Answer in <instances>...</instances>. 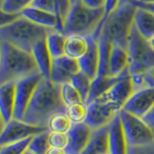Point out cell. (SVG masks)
<instances>
[{
  "instance_id": "46",
  "label": "cell",
  "mask_w": 154,
  "mask_h": 154,
  "mask_svg": "<svg viewBox=\"0 0 154 154\" xmlns=\"http://www.w3.org/2000/svg\"><path fill=\"white\" fill-rule=\"evenodd\" d=\"M0 43H1V38H0Z\"/></svg>"
},
{
  "instance_id": "29",
  "label": "cell",
  "mask_w": 154,
  "mask_h": 154,
  "mask_svg": "<svg viewBox=\"0 0 154 154\" xmlns=\"http://www.w3.org/2000/svg\"><path fill=\"white\" fill-rule=\"evenodd\" d=\"M61 96L63 102L66 107L75 103L83 102L79 91L74 88V86L70 82L61 85Z\"/></svg>"
},
{
  "instance_id": "17",
  "label": "cell",
  "mask_w": 154,
  "mask_h": 154,
  "mask_svg": "<svg viewBox=\"0 0 154 154\" xmlns=\"http://www.w3.org/2000/svg\"><path fill=\"white\" fill-rule=\"evenodd\" d=\"M128 73L130 72L127 48L119 45H112L109 59L108 76L117 78Z\"/></svg>"
},
{
  "instance_id": "11",
  "label": "cell",
  "mask_w": 154,
  "mask_h": 154,
  "mask_svg": "<svg viewBox=\"0 0 154 154\" xmlns=\"http://www.w3.org/2000/svg\"><path fill=\"white\" fill-rule=\"evenodd\" d=\"M154 106V87L135 91L122 110L140 118H144Z\"/></svg>"
},
{
  "instance_id": "8",
  "label": "cell",
  "mask_w": 154,
  "mask_h": 154,
  "mask_svg": "<svg viewBox=\"0 0 154 154\" xmlns=\"http://www.w3.org/2000/svg\"><path fill=\"white\" fill-rule=\"evenodd\" d=\"M88 116L86 123L94 130L106 127L122 111L119 106L111 101L98 96L88 104Z\"/></svg>"
},
{
  "instance_id": "43",
  "label": "cell",
  "mask_w": 154,
  "mask_h": 154,
  "mask_svg": "<svg viewBox=\"0 0 154 154\" xmlns=\"http://www.w3.org/2000/svg\"><path fill=\"white\" fill-rule=\"evenodd\" d=\"M149 42H150V45H151V46L154 48V37L151 38V40H149Z\"/></svg>"
},
{
  "instance_id": "41",
  "label": "cell",
  "mask_w": 154,
  "mask_h": 154,
  "mask_svg": "<svg viewBox=\"0 0 154 154\" xmlns=\"http://www.w3.org/2000/svg\"><path fill=\"white\" fill-rule=\"evenodd\" d=\"M4 126H5V122H4V120L1 117V115H0V135H1L2 131H3V129H4Z\"/></svg>"
},
{
  "instance_id": "14",
  "label": "cell",
  "mask_w": 154,
  "mask_h": 154,
  "mask_svg": "<svg viewBox=\"0 0 154 154\" xmlns=\"http://www.w3.org/2000/svg\"><path fill=\"white\" fill-rule=\"evenodd\" d=\"M133 93L134 87L132 84L131 76L130 74H126L120 77L108 91H106L104 94L99 96H102L105 99L115 103L122 110L124 104L126 103V101Z\"/></svg>"
},
{
  "instance_id": "31",
  "label": "cell",
  "mask_w": 154,
  "mask_h": 154,
  "mask_svg": "<svg viewBox=\"0 0 154 154\" xmlns=\"http://www.w3.org/2000/svg\"><path fill=\"white\" fill-rule=\"evenodd\" d=\"M33 0H4L2 9L12 14H20L24 9L30 7Z\"/></svg>"
},
{
  "instance_id": "18",
  "label": "cell",
  "mask_w": 154,
  "mask_h": 154,
  "mask_svg": "<svg viewBox=\"0 0 154 154\" xmlns=\"http://www.w3.org/2000/svg\"><path fill=\"white\" fill-rule=\"evenodd\" d=\"M16 106V82L0 85V115L5 124L14 119Z\"/></svg>"
},
{
  "instance_id": "37",
  "label": "cell",
  "mask_w": 154,
  "mask_h": 154,
  "mask_svg": "<svg viewBox=\"0 0 154 154\" xmlns=\"http://www.w3.org/2000/svg\"><path fill=\"white\" fill-rule=\"evenodd\" d=\"M133 4L136 5L137 7L146 9V10H147V11H149V12H151L154 14V3H144V2L138 1V2L133 3Z\"/></svg>"
},
{
  "instance_id": "28",
  "label": "cell",
  "mask_w": 154,
  "mask_h": 154,
  "mask_svg": "<svg viewBox=\"0 0 154 154\" xmlns=\"http://www.w3.org/2000/svg\"><path fill=\"white\" fill-rule=\"evenodd\" d=\"M66 113L69 117L73 124L85 122L87 116H88V105L85 102L69 105L66 107Z\"/></svg>"
},
{
  "instance_id": "23",
  "label": "cell",
  "mask_w": 154,
  "mask_h": 154,
  "mask_svg": "<svg viewBox=\"0 0 154 154\" xmlns=\"http://www.w3.org/2000/svg\"><path fill=\"white\" fill-rule=\"evenodd\" d=\"M89 41L88 38L81 35L66 36L65 45V55L73 59L79 60L85 55L88 50Z\"/></svg>"
},
{
  "instance_id": "1",
  "label": "cell",
  "mask_w": 154,
  "mask_h": 154,
  "mask_svg": "<svg viewBox=\"0 0 154 154\" xmlns=\"http://www.w3.org/2000/svg\"><path fill=\"white\" fill-rule=\"evenodd\" d=\"M66 106L61 96V85L42 78L38 85L21 120L29 124L47 127L51 117L66 112Z\"/></svg>"
},
{
  "instance_id": "20",
  "label": "cell",
  "mask_w": 154,
  "mask_h": 154,
  "mask_svg": "<svg viewBox=\"0 0 154 154\" xmlns=\"http://www.w3.org/2000/svg\"><path fill=\"white\" fill-rule=\"evenodd\" d=\"M20 14L38 25L59 31V22H58V18L55 13L30 6L24 9Z\"/></svg>"
},
{
  "instance_id": "49",
  "label": "cell",
  "mask_w": 154,
  "mask_h": 154,
  "mask_svg": "<svg viewBox=\"0 0 154 154\" xmlns=\"http://www.w3.org/2000/svg\"><path fill=\"white\" fill-rule=\"evenodd\" d=\"M152 128H153V130H154V126H153V127H152Z\"/></svg>"
},
{
  "instance_id": "39",
  "label": "cell",
  "mask_w": 154,
  "mask_h": 154,
  "mask_svg": "<svg viewBox=\"0 0 154 154\" xmlns=\"http://www.w3.org/2000/svg\"><path fill=\"white\" fill-rule=\"evenodd\" d=\"M45 154H67L66 149L64 148H58V147H52L50 146L48 148V150L46 151Z\"/></svg>"
},
{
  "instance_id": "51",
  "label": "cell",
  "mask_w": 154,
  "mask_h": 154,
  "mask_svg": "<svg viewBox=\"0 0 154 154\" xmlns=\"http://www.w3.org/2000/svg\"><path fill=\"white\" fill-rule=\"evenodd\" d=\"M55 1H57V0H55Z\"/></svg>"
},
{
  "instance_id": "35",
  "label": "cell",
  "mask_w": 154,
  "mask_h": 154,
  "mask_svg": "<svg viewBox=\"0 0 154 154\" xmlns=\"http://www.w3.org/2000/svg\"><path fill=\"white\" fill-rule=\"evenodd\" d=\"M128 154H154V143L144 146L129 147Z\"/></svg>"
},
{
  "instance_id": "10",
  "label": "cell",
  "mask_w": 154,
  "mask_h": 154,
  "mask_svg": "<svg viewBox=\"0 0 154 154\" xmlns=\"http://www.w3.org/2000/svg\"><path fill=\"white\" fill-rule=\"evenodd\" d=\"M47 130V127L29 124L23 120L14 119L5 124L3 131L0 135V146L23 141Z\"/></svg>"
},
{
  "instance_id": "44",
  "label": "cell",
  "mask_w": 154,
  "mask_h": 154,
  "mask_svg": "<svg viewBox=\"0 0 154 154\" xmlns=\"http://www.w3.org/2000/svg\"><path fill=\"white\" fill-rule=\"evenodd\" d=\"M3 2H4V0H0V8L2 7V4H3Z\"/></svg>"
},
{
  "instance_id": "25",
  "label": "cell",
  "mask_w": 154,
  "mask_h": 154,
  "mask_svg": "<svg viewBox=\"0 0 154 154\" xmlns=\"http://www.w3.org/2000/svg\"><path fill=\"white\" fill-rule=\"evenodd\" d=\"M71 119L66 112L57 113L49 119L47 124V128L50 132H61L67 133L72 127Z\"/></svg>"
},
{
  "instance_id": "9",
  "label": "cell",
  "mask_w": 154,
  "mask_h": 154,
  "mask_svg": "<svg viewBox=\"0 0 154 154\" xmlns=\"http://www.w3.org/2000/svg\"><path fill=\"white\" fill-rule=\"evenodd\" d=\"M42 78V75L38 72L16 81V106L14 119H22L33 94Z\"/></svg>"
},
{
  "instance_id": "38",
  "label": "cell",
  "mask_w": 154,
  "mask_h": 154,
  "mask_svg": "<svg viewBox=\"0 0 154 154\" xmlns=\"http://www.w3.org/2000/svg\"><path fill=\"white\" fill-rule=\"evenodd\" d=\"M143 119L146 120V122L150 125L151 127L154 126V106L152 107V109L149 111L146 116H144Z\"/></svg>"
},
{
  "instance_id": "45",
  "label": "cell",
  "mask_w": 154,
  "mask_h": 154,
  "mask_svg": "<svg viewBox=\"0 0 154 154\" xmlns=\"http://www.w3.org/2000/svg\"><path fill=\"white\" fill-rule=\"evenodd\" d=\"M76 1H77V0H70V2H71V5H72V4H74V3H75Z\"/></svg>"
},
{
  "instance_id": "4",
  "label": "cell",
  "mask_w": 154,
  "mask_h": 154,
  "mask_svg": "<svg viewBox=\"0 0 154 154\" xmlns=\"http://www.w3.org/2000/svg\"><path fill=\"white\" fill-rule=\"evenodd\" d=\"M105 18V9H91L81 0L71 5L63 22V34L66 36L94 35Z\"/></svg>"
},
{
  "instance_id": "21",
  "label": "cell",
  "mask_w": 154,
  "mask_h": 154,
  "mask_svg": "<svg viewBox=\"0 0 154 154\" xmlns=\"http://www.w3.org/2000/svg\"><path fill=\"white\" fill-rule=\"evenodd\" d=\"M134 26L144 38L151 40L154 37V14L146 9L137 7L134 16Z\"/></svg>"
},
{
  "instance_id": "50",
  "label": "cell",
  "mask_w": 154,
  "mask_h": 154,
  "mask_svg": "<svg viewBox=\"0 0 154 154\" xmlns=\"http://www.w3.org/2000/svg\"><path fill=\"white\" fill-rule=\"evenodd\" d=\"M153 72H154V69H153Z\"/></svg>"
},
{
  "instance_id": "33",
  "label": "cell",
  "mask_w": 154,
  "mask_h": 154,
  "mask_svg": "<svg viewBox=\"0 0 154 154\" xmlns=\"http://www.w3.org/2000/svg\"><path fill=\"white\" fill-rule=\"evenodd\" d=\"M31 6L56 14V1L55 0H33Z\"/></svg>"
},
{
  "instance_id": "48",
  "label": "cell",
  "mask_w": 154,
  "mask_h": 154,
  "mask_svg": "<svg viewBox=\"0 0 154 154\" xmlns=\"http://www.w3.org/2000/svg\"><path fill=\"white\" fill-rule=\"evenodd\" d=\"M26 154H30V153H28V152H27V153H26Z\"/></svg>"
},
{
  "instance_id": "32",
  "label": "cell",
  "mask_w": 154,
  "mask_h": 154,
  "mask_svg": "<svg viewBox=\"0 0 154 154\" xmlns=\"http://www.w3.org/2000/svg\"><path fill=\"white\" fill-rule=\"evenodd\" d=\"M48 142H49V146L52 147L66 149L67 144H69V135H67V133L50 132L49 131Z\"/></svg>"
},
{
  "instance_id": "22",
  "label": "cell",
  "mask_w": 154,
  "mask_h": 154,
  "mask_svg": "<svg viewBox=\"0 0 154 154\" xmlns=\"http://www.w3.org/2000/svg\"><path fill=\"white\" fill-rule=\"evenodd\" d=\"M109 152L108 126L95 129L88 146L81 154H105Z\"/></svg>"
},
{
  "instance_id": "15",
  "label": "cell",
  "mask_w": 154,
  "mask_h": 154,
  "mask_svg": "<svg viewBox=\"0 0 154 154\" xmlns=\"http://www.w3.org/2000/svg\"><path fill=\"white\" fill-rule=\"evenodd\" d=\"M108 142L110 154H128L129 146L119 114L108 125Z\"/></svg>"
},
{
  "instance_id": "12",
  "label": "cell",
  "mask_w": 154,
  "mask_h": 154,
  "mask_svg": "<svg viewBox=\"0 0 154 154\" xmlns=\"http://www.w3.org/2000/svg\"><path fill=\"white\" fill-rule=\"evenodd\" d=\"M80 71L78 60L63 55L53 59L50 80L58 85L70 82L71 77Z\"/></svg>"
},
{
  "instance_id": "7",
  "label": "cell",
  "mask_w": 154,
  "mask_h": 154,
  "mask_svg": "<svg viewBox=\"0 0 154 154\" xmlns=\"http://www.w3.org/2000/svg\"><path fill=\"white\" fill-rule=\"evenodd\" d=\"M129 147L144 146L154 143V130L143 118L124 110L119 112Z\"/></svg>"
},
{
  "instance_id": "42",
  "label": "cell",
  "mask_w": 154,
  "mask_h": 154,
  "mask_svg": "<svg viewBox=\"0 0 154 154\" xmlns=\"http://www.w3.org/2000/svg\"><path fill=\"white\" fill-rule=\"evenodd\" d=\"M140 2H144V3H154V0H140Z\"/></svg>"
},
{
  "instance_id": "34",
  "label": "cell",
  "mask_w": 154,
  "mask_h": 154,
  "mask_svg": "<svg viewBox=\"0 0 154 154\" xmlns=\"http://www.w3.org/2000/svg\"><path fill=\"white\" fill-rule=\"evenodd\" d=\"M20 17V14H12L0 8V29L8 26Z\"/></svg>"
},
{
  "instance_id": "30",
  "label": "cell",
  "mask_w": 154,
  "mask_h": 154,
  "mask_svg": "<svg viewBox=\"0 0 154 154\" xmlns=\"http://www.w3.org/2000/svg\"><path fill=\"white\" fill-rule=\"evenodd\" d=\"M32 138L33 137L25 139L20 142L1 146H0V154H26Z\"/></svg>"
},
{
  "instance_id": "13",
  "label": "cell",
  "mask_w": 154,
  "mask_h": 154,
  "mask_svg": "<svg viewBox=\"0 0 154 154\" xmlns=\"http://www.w3.org/2000/svg\"><path fill=\"white\" fill-rule=\"evenodd\" d=\"M94 130L86 122L75 123L67 132L69 144L66 148L67 154H81L90 143Z\"/></svg>"
},
{
  "instance_id": "19",
  "label": "cell",
  "mask_w": 154,
  "mask_h": 154,
  "mask_svg": "<svg viewBox=\"0 0 154 154\" xmlns=\"http://www.w3.org/2000/svg\"><path fill=\"white\" fill-rule=\"evenodd\" d=\"M32 55L35 59L38 72L42 75L43 78L50 79L53 57L50 54L49 49L47 47L46 38L36 43L32 49Z\"/></svg>"
},
{
  "instance_id": "3",
  "label": "cell",
  "mask_w": 154,
  "mask_h": 154,
  "mask_svg": "<svg viewBox=\"0 0 154 154\" xmlns=\"http://www.w3.org/2000/svg\"><path fill=\"white\" fill-rule=\"evenodd\" d=\"M136 10V5L133 3L117 7L103 19L98 37H103L112 45L127 48Z\"/></svg>"
},
{
  "instance_id": "2",
  "label": "cell",
  "mask_w": 154,
  "mask_h": 154,
  "mask_svg": "<svg viewBox=\"0 0 154 154\" xmlns=\"http://www.w3.org/2000/svg\"><path fill=\"white\" fill-rule=\"evenodd\" d=\"M38 69L31 52L21 49L7 41L0 43V85L17 81L38 73Z\"/></svg>"
},
{
  "instance_id": "6",
  "label": "cell",
  "mask_w": 154,
  "mask_h": 154,
  "mask_svg": "<svg viewBox=\"0 0 154 154\" xmlns=\"http://www.w3.org/2000/svg\"><path fill=\"white\" fill-rule=\"evenodd\" d=\"M127 52L130 75L144 73L154 69V48L134 25L128 38Z\"/></svg>"
},
{
  "instance_id": "24",
  "label": "cell",
  "mask_w": 154,
  "mask_h": 154,
  "mask_svg": "<svg viewBox=\"0 0 154 154\" xmlns=\"http://www.w3.org/2000/svg\"><path fill=\"white\" fill-rule=\"evenodd\" d=\"M66 36L62 32L53 29L46 37L47 47L53 59L65 55V45H66Z\"/></svg>"
},
{
  "instance_id": "5",
  "label": "cell",
  "mask_w": 154,
  "mask_h": 154,
  "mask_svg": "<svg viewBox=\"0 0 154 154\" xmlns=\"http://www.w3.org/2000/svg\"><path fill=\"white\" fill-rule=\"evenodd\" d=\"M51 30L53 29L38 25L20 14L17 20L0 29V38L25 51L32 52L36 43L45 38Z\"/></svg>"
},
{
  "instance_id": "27",
  "label": "cell",
  "mask_w": 154,
  "mask_h": 154,
  "mask_svg": "<svg viewBox=\"0 0 154 154\" xmlns=\"http://www.w3.org/2000/svg\"><path fill=\"white\" fill-rule=\"evenodd\" d=\"M49 130L34 136L28 146V153L30 154H45L50 147L48 142Z\"/></svg>"
},
{
  "instance_id": "36",
  "label": "cell",
  "mask_w": 154,
  "mask_h": 154,
  "mask_svg": "<svg viewBox=\"0 0 154 154\" xmlns=\"http://www.w3.org/2000/svg\"><path fill=\"white\" fill-rule=\"evenodd\" d=\"M81 2L91 9H105L107 0H81Z\"/></svg>"
},
{
  "instance_id": "16",
  "label": "cell",
  "mask_w": 154,
  "mask_h": 154,
  "mask_svg": "<svg viewBox=\"0 0 154 154\" xmlns=\"http://www.w3.org/2000/svg\"><path fill=\"white\" fill-rule=\"evenodd\" d=\"M89 47L83 57L78 60L80 70L88 75L91 80L97 77L98 66H99V49L98 42L93 35L88 36Z\"/></svg>"
},
{
  "instance_id": "40",
  "label": "cell",
  "mask_w": 154,
  "mask_h": 154,
  "mask_svg": "<svg viewBox=\"0 0 154 154\" xmlns=\"http://www.w3.org/2000/svg\"><path fill=\"white\" fill-rule=\"evenodd\" d=\"M140 0H119V4H118V7L119 6H122V5L125 4H128V3H135V2H138Z\"/></svg>"
},
{
  "instance_id": "26",
  "label": "cell",
  "mask_w": 154,
  "mask_h": 154,
  "mask_svg": "<svg viewBox=\"0 0 154 154\" xmlns=\"http://www.w3.org/2000/svg\"><path fill=\"white\" fill-rule=\"evenodd\" d=\"M91 82H93V80L81 70L77 72L76 74H74L70 79V83L79 91L81 97L83 99V102L85 103H87V101L89 99Z\"/></svg>"
},
{
  "instance_id": "47",
  "label": "cell",
  "mask_w": 154,
  "mask_h": 154,
  "mask_svg": "<svg viewBox=\"0 0 154 154\" xmlns=\"http://www.w3.org/2000/svg\"><path fill=\"white\" fill-rule=\"evenodd\" d=\"M105 154H110V153H105Z\"/></svg>"
}]
</instances>
